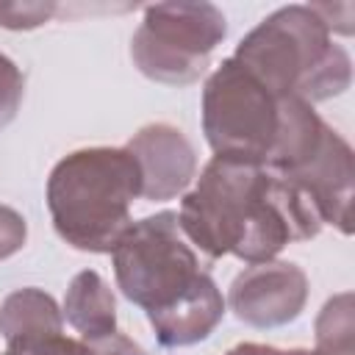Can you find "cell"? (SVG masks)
I'll use <instances>...</instances> for the list:
<instances>
[{"label": "cell", "instance_id": "obj_1", "mask_svg": "<svg viewBox=\"0 0 355 355\" xmlns=\"http://www.w3.org/2000/svg\"><path fill=\"white\" fill-rule=\"evenodd\" d=\"M178 225L205 258L236 255L247 263L275 261L291 241L319 236L322 216L283 175L263 164L214 155L180 200Z\"/></svg>", "mask_w": 355, "mask_h": 355}, {"label": "cell", "instance_id": "obj_2", "mask_svg": "<svg viewBox=\"0 0 355 355\" xmlns=\"http://www.w3.org/2000/svg\"><path fill=\"white\" fill-rule=\"evenodd\" d=\"M141 172L128 147H83L64 155L47 178L44 200L55 233L80 252L111 255L133 225Z\"/></svg>", "mask_w": 355, "mask_h": 355}, {"label": "cell", "instance_id": "obj_3", "mask_svg": "<svg viewBox=\"0 0 355 355\" xmlns=\"http://www.w3.org/2000/svg\"><path fill=\"white\" fill-rule=\"evenodd\" d=\"M233 58L277 100L300 97L313 105L344 94L352 83L349 53L333 42L311 6L272 11L236 44Z\"/></svg>", "mask_w": 355, "mask_h": 355}, {"label": "cell", "instance_id": "obj_4", "mask_svg": "<svg viewBox=\"0 0 355 355\" xmlns=\"http://www.w3.org/2000/svg\"><path fill=\"white\" fill-rule=\"evenodd\" d=\"M111 263L116 288L144 313L172 305L205 275L197 250L180 233L175 211L133 222L111 250Z\"/></svg>", "mask_w": 355, "mask_h": 355}, {"label": "cell", "instance_id": "obj_5", "mask_svg": "<svg viewBox=\"0 0 355 355\" xmlns=\"http://www.w3.org/2000/svg\"><path fill=\"white\" fill-rule=\"evenodd\" d=\"M227 36V19L214 3H155L130 39V58L155 83L189 86Z\"/></svg>", "mask_w": 355, "mask_h": 355}, {"label": "cell", "instance_id": "obj_6", "mask_svg": "<svg viewBox=\"0 0 355 355\" xmlns=\"http://www.w3.org/2000/svg\"><path fill=\"white\" fill-rule=\"evenodd\" d=\"M277 125L280 100L233 55L208 75L202 89V133L214 155L266 164Z\"/></svg>", "mask_w": 355, "mask_h": 355}, {"label": "cell", "instance_id": "obj_7", "mask_svg": "<svg viewBox=\"0 0 355 355\" xmlns=\"http://www.w3.org/2000/svg\"><path fill=\"white\" fill-rule=\"evenodd\" d=\"M308 302V275L291 261H263L241 269L230 288L225 305L239 322L269 330L294 322Z\"/></svg>", "mask_w": 355, "mask_h": 355}, {"label": "cell", "instance_id": "obj_8", "mask_svg": "<svg viewBox=\"0 0 355 355\" xmlns=\"http://www.w3.org/2000/svg\"><path fill=\"white\" fill-rule=\"evenodd\" d=\"M280 175V172H277ZM288 178L316 208L322 216V225L338 227L344 236L352 233V147L347 139L327 128L319 150L294 172H286Z\"/></svg>", "mask_w": 355, "mask_h": 355}, {"label": "cell", "instance_id": "obj_9", "mask_svg": "<svg viewBox=\"0 0 355 355\" xmlns=\"http://www.w3.org/2000/svg\"><path fill=\"white\" fill-rule=\"evenodd\" d=\"M141 172V197L164 202L186 194L197 178V153L186 133L169 122L144 125L125 144Z\"/></svg>", "mask_w": 355, "mask_h": 355}, {"label": "cell", "instance_id": "obj_10", "mask_svg": "<svg viewBox=\"0 0 355 355\" xmlns=\"http://www.w3.org/2000/svg\"><path fill=\"white\" fill-rule=\"evenodd\" d=\"M225 297L216 286V280L205 272L183 297H178L172 305L147 313L155 341L161 347H191L205 341L219 322L225 319Z\"/></svg>", "mask_w": 355, "mask_h": 355}, {"label": "cell", "instance_id": "obj_11", "mask_svg": "<svg viewBox=\"0 0 355 355\" xmlns=\"http://www.w3.org/2000/svg\"><path fill=\"white\" fill-rule=\"evenodd\" d=\"M61 316L72 330L80 333L83 341H94L116 333V300L100 272L83 269L69 280Z\"/></svg>", "mask_w": 355, "mask_h": 355}, {"label": "cell", "instance_id": "obj_12", "mask_svg": "<svg viewBox=\"0 0 355 355\" xmlns=\"http://www.w3.org/2000/svg\"><path fill=\"white\" fill-rule=\"evenodd\" d=\"M50 333H64V316L58 302L47 291L28 286L11 291L0 302V336L6 338V344Z\"/></svg>", "mask_w": 355, "mask_h": 355}, {"label": "cell", "instance_id": "obj_13", "mask_svg": "<svg viewBox=\"0 0 355 355\" xmlns=\"http://www.w3.org/2000/svg\"><path fill=\"white\" fill-rule=\"evenodd\" d=\"M355 341V316H352V294L341 291L324 302L316 316V347L322 355H352Z\"/></svg>", "mask_w": 355, "mask_h": 355}, {"label": "cell", "instance_id": "obj_14", "mask_svg": "<svg viewBox=\"0 0 355 355\" xmlns=\"http://www.w3.org/2000/svg\"><path fill=\"white\" fill-rule=\"evenodd\" d=\"M58 6L53 0H0V28L33 31L53 19Z\"/></svg>", "mask_w": 355, "mask_h": 355}, {"label": "cell", "instance_id": "obj_15", "mask_svg": "<svg viewBox=\"0 0 355 355\" xmlns=\"http://www.w3.org/2000/svg\"><path fill=\"white\" fill-rule=\"evenodd\" d=\"M3 355H94V352H92L89 341H83V338H69L64 333H50V336L8 341Z\"/></svg>", "mask_w": 355, "mask_h": 355}, {"label": "cell", "instance_id": "obj_16", "mask_svg": "<svg viewBox=\"0 0 355 355\" xmlns=\"http://www.w3.org/2000/svg\"><path fill=\"white\" fill-rule=\"evenodd\" d=\"M22 94H25V78L19 67L6 53H0V128L14 122L22 105Z\"/></svg>", "mask_w": 355, "mask_h": 355}, {"label": "cell", "instance_id": "obj_17", "mask_svg": "<svg viewBox=\"0 0 355 355\" xmlns=\"http://www.w3.org/2000/svg\"><path fill=\"white\" fill-rule=\"evenodd\" d=\"M25 239H28L25 216L11 205H0V261L19 252L25 247Z\"/></svg>", "mask_w": 355, "mask_h": 355}, {"label": "cell", "instance_id": "obj_18", "mask_svg": "<svg viewBox=\"0 0 355 355\" xmlns=\"http://www.w3.org/2000/svg\"><path fill=\"white\" fill-rule=\"evenodd\" d=\"M89 347H92V352L94 355H147L130 336H125V333H111V336H105V338H94V341H89Z\"/></svg>", "mask_w": 355, "mask_h": 355}, {"label": "cell", "instance_id": "obj_19", "mask_svg": "<svg viewBox=\"0 0 355 355\" xmlns=\"http://www.w3.org/2000/svg\"><path fill=\"white\" fill-rule=\"evenodd\" d=\"M225 355H288V349H277V347L258 344V341H244V344H236L233 349H227Z\"/></svg>", "mask_w": 355, "mask_h": 355}, {"label": "cell", "instance_id": "obj_20", "mask_svg": "<svg viewBox=\"0 0 355 355\" xmlns=\"http://www.w3.org/2000/svg\"><path fill=\"white\" fill-rule=\"evenodd\" d=\"M288 355H322L319 349H288Z\"/></svg>", "mask_w": 355, "mask_h": 355}]
</instances>
